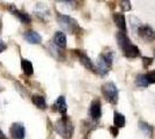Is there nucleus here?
<instances>
[{"instance_id":"nucleus-6","label":"nucleus","mask_w":155,"mask_h":139,"mask_svg":"<svg viewBox=\"0 0 155 139\" xmlns=\"http://www.w3.org/2000/svg\"><path fill=\"white\" fill-rule=\"evenodd\" d=\"M137 33H139V36L143 41H146V42H153V41H155V30L150 26H148V25H141V26L139 27Z\"/></svg>"},{"instance_id":"nucleus-23","label":"nucleus","mask_w":155,"mask_h":139,"mask_svg":"<svg viewBox=\"0 0 155 139\" xmlns=\"http://www.w3.org/2000/svg\"><path fill=\"white\" fill-rule=\"evenodd\" d=\"M6 48H7V45L2 42V41H0V53L1 52H4L5 50H6Z\"/></svg>"},{"instance_id":"nucleus-11","label":"nucleus","mask_w":155,"mask_h":139,"mask_svg":"<svg viewBox=\"0 0 155 139\" xmlns=\"http://www.w3.org/2000/svg\"><path fill=\"white\" fill-rule=\"evenodd\" d=\"M53 43L54 45H57L59 49H64L66 48L67 44V38H66V35L63 31H57L53 36Z\"/></svg>"},{"instance_id":"nucleus-19","label":"nucleus","mask_w":155,"mask_h":139,"mask_svg":"<svg viewBox=\"0 0 155 139\" xmlns=\"http://www.w3.org/2000/svg\"><path fill=\"white\" fill-rule=\"evenodd\" d=\"M139 127H140V130H141L146 136L150 137V136L153 134V126L150 125V124H148V123L140 121V122H139Z\"/></svg>"},{"instance_id":"nucleus-13","label":"nucleus","mask_w":155,"mask_h":139,"mask_svg":"<svg viewBox=\"0 0 155 139\" xmlns=\"http://www.w3.org/2000/svg\"><path fill=\"white\" fill-rule=\"evenodd\" d=\"M53 108H54V110H57L58 113H60L61 115L65 116V114L67 111V104H66V100H65L64 96H59L57 101L54 102Z\"/></svg>"},{"instance_id":"nucleus-3","label":"nucleus","mask_w":155,"mask_h":139,"mask_svg":"<svg viewBox=\"0 0 155 139\" xmlns=\"http://www.w3.org/2000/svg\"><path fill=\"white\" fill-rule=\"evenodd\" d=\"M58 22L59 26L64 29L65 31L70 34H75L80 30V27L78 25L77 20H74L73 18L65 15V14H59L58 15Z\"/></svg>"},{"instance_id":"nucleus-8","label":"nucleus","mask_w":155,"mask_h":139,"mask_svg":"<svg viewBox=\"0 0 155 139\" xmlns=\"http://www.w3.org/2000/svg\"><path fill=\"white\" fill-rule=\"evenodd\" d=\"M91 118L94 121H98L102 116V107H101V102L98 100L93 101V103L91 104V110H89Z\"/></svg>"},{"instance_id":"nucleus-17","label":"nucleus","mask_w":155,"mask_h":139,"mask_svg":"<svg viewBox=\"0 0 155 139\" xmlns=\"http://www.w3.org/2000/svg\"><path fill=\"white\" fill-rule=\"evenodd\" d=\"M114 124H115L117 129L125 126V116H124L123 114L117 113V111L114 114Z\"/></svg>"},{"instance_id":"nucleus-22","label":"nucleus","mask_w":155,"mask_h":139,"mask_svg":"<svg viewBox=\"0 0 155 139\" xmlns=\"http://www.w3.org/2000/svg\"><path fill=\"white\" fill-rule=\"evenodd\" d=\"M122 7H123L124 11H130V9H131L130 1H123V2H122Z\"/></svg>"},{"instance_id":"nucleus-5","label":"nucleus","mask_w":155,"mask_h":139,"mask_svg":"<svg viewBox=\"0 0 155 139\" xmlns=\"http://www.w3.org/2000/svg\"><path fill=\"white\" fill-rule=\"evenodd\" d=\"M102 93L105 100L111 103V104H116L118 101V88L114 82H107L102 86Z\"/></svg>"},{"instance_id":"nucleus-10","label":"nucleus","mask_w":155,"mask_h":139,"mask_svg":"<svg viewBox=\"0 0 155 139\" xmlns=\"http://www.w3.org/2000/svg\"><path fill=\"white\" fill-rule=\"evenodd\" d=\"M8 11H11L16 18H19L20 21H21L22 23H29V22L31 21V18H30L29 14L23 13V12H21V11H19V9H16L14 5H11V6L8 7Z\"/></svg>"},{"instance_id":"nucleus-24","label":"nucleus","mask_w":155,"mask_h":139,"mask_svg":"<svg viewBox=\"0 0 155 139\" xmlns=\"http://www.w3.org/2000/svg\"><path fill=\"white\" fill-rule=\"evenodd\" d=\"M110 131H111V133H112L114 137H116L117 134H118V130H117V127H115V126H112V127L110 129Z\"/></svg>"},{"instance_id":"nucleus-14","label":"nucleus","mask_w":155,"mask_h":139,"mask_svg":"<svg viewBox=\"0 0 155 139\" xmlns=\"http://www.w3.org/2000/svg\"><path fill=\"white\" fill-rule=\"evenodd\" d=\"M114 18V21L116 23V26L123 31V33H126V22H125V16L124 14L120 13H115L112 15Z\"/></svg>"},{"instance_id":"nucleus-15","label":"nucleus","mask_w":155,"mask_h":139,"mask_svg":"<svg viewBox=\"0 0 155 139\" xmlns=\"http://www.w3.org/2000/svg\"><path fill=\"white\" fill-rule=\"evenodd\" d=\"M21 68L26 75H31L34 73V66H32L31 61H29L28 59L21 60Z\"/></svg>"},{"instance_id":"nucleus-7","label":"nucleus","mask_w":155,"mask_h":139,"mask_svg":"<svg viewBox=\"0 0 155 139\" xmlns=\"http://www.w3.org/2000/svg\"><path fill=\"white\" fill-rule=\"evenodd\" d=\"M11 134L14 139H23L26 136V129L21 123H14L11 126Z\"/></svg>"},{"instance_id":"nucleus-26","label":"nucleus","mask_w":155,"mask_h":139,"mask_svg":"<svg viewBox=\"0 0 155 139\" xmlns=\"http://www.w3.org/2000/svg\"><path fill=\"white\" fill-rule=\"evenodd\" d=\"M154 55H155V50H154Z\"/></svg>"},{"instance_id":"nucleus-2","label":"nucleus","mask_w":155,"mask_h":139,"mask_svg":"<svg viewBox=\"0 0 155 139\" xmlns=\"http://www.w3.org/2000/svg\"><path fill=\"white\" fill-rule=\"evenodd\" d=\"M112 60H114V52H105L101 53L98 56V59L96 63V71L100 75L104 77L105 74H108V72L110 71V68L112 66Z\"/></svg>"},{"instance_id":"nucleus-20","label":"nucleus","mask_w":155,"mask_h":139,"mask_svg":"<svg viewBox=\"0 0 155 139\" xmlns=\"http://www.w3.org/2000/svg\"><path fill=\"white\" fill-rule=\"evenodd\" d=\"M145 74H146V78H147V81H148L149 85L155 84V70L154 71H150L148 73H145Z\"/></svg>"},{"instance_id":"nucleus-1","label":"nucleus","mask_w":155,"mask_h":139,"mask_svg":"<svg viewBox=\"0 0 155 139\" xmlns=\"http://www.w3.org/2000/svg\"><path fill=\"white\" fill-rule=\"evenodd\" d=\"M117 42H118V45L120 46L123 55L127 58H136L140 56V51L138 49V46L134 45L131 40L129 38V36L126 35V33L123 31H119L117 34Z\"/></svg>"},{"instance_id":"nucleus-16","label":"nucleus","mask_w":155,"mask_h":139,"mask_svg":"<svg viewBox=\"0 0 155 139\" xmlns=\"http://www.w3.org/2000/svg\"><path fill=\"white\" fill-rule=\"evenodd\" d=\"M31 101L32 103L39 109H45L46 108V101L42 95H32Z\"/></svg>"},{"instance_id":"nucleus-25","label":"nucleus","mask_w":155,"mask_h":139,"mask_svg":"<svg viewBox=\"0 0 155 139\" xmlns=\"http://www.w3.org/2000/svg\"><path fill=\"white\" fill-rule=\"evenodd\" d=\"M0 139H7V137L4 134V132H2L1 130H0Z\"/></svg>"},{"instance_id":"nucleus-18","label":"nucleus","mask_w":155,"mask_h":139,"mask_svg":"<svg viewBox=\"0 0 155 139\" xmlns=\"http://www.w3.org/2000/svg\"><path fill=\"white\" fill-rule=\"evenodd\" d=\"M136 85L140 88H146L149 86L147 78H146V74H138L136 77Z\"/></svg>"},{"instance_id":"nucleus-12","label":"nucleus","mask_w":155,"mask_h":139,"mask_svg":"<svg viewBox=\"0 0 155 139\" xmlns=\"http://www.w3.org/2000/svg\"><path fill=\"white\" fill-rule=\"evenodd\" d=\"M75 51H77V55H78V57H79V59H80V63H81L87 70H94V64H93V61L91 60V58H89L86 53L81 52L80 50H75Z\"/></svg>"},{"instance_id":"nucleus-9","label":"nucleus","mask_w":155,"mask_h":139,"mask_svg":"<svg viewBox=\"0 0 155 139\" xmlns=\"http://www.w3.org/2000/svg\"><path fill=\"white\" fill-rule=\"evenodd\" d=\"M25 40L30 43V44H41L42 43V36L38 33L34 31V30H28L23 34Z\"/></svg>"},{"instance_id":"nucleus-4","label":"nucleus","mask_w":155,"mask_h":139,"mask_svg":"<svg viewBox=\"0 0 155 139\" xmlns=\"http://www.w3.org/2000/svg\"><path fill=\"white\" fill-rule=\"evenodd\" d=\"M56 131L63 137V138L70 139L72 137V133H73V125H72L71 121L67 118L66 116H63V118H60L56 123L54 126Z\"/></svg>"},{"instance_id":"nucleus-21","label":"nucleus","mask_w":155,"mask_h":139,"mask_svg":"<svg viewBox=\"0 0 155 139\" xmlns=\"http://www.w3.org/2000/svg\"><path fill=\"white\" fill-rule=\"evenodd\" d=\"M142 61L145 63V66L148 67L149 64L153 63V59H152V58H148V57H142Z\"/></svg>"}]
</instances>
